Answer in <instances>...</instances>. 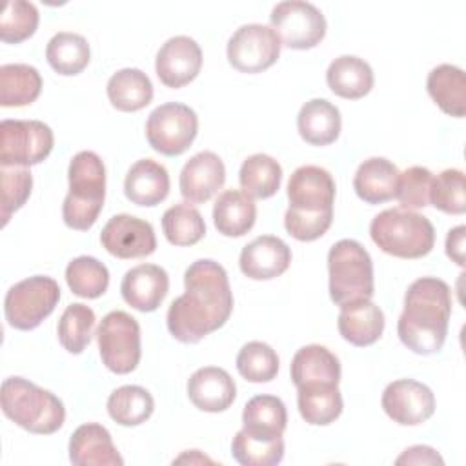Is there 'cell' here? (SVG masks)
Instances as JSON below:
<instances>
[{"label":"cell","instance_id":"6da1fadb","mask_svg":"<svg viewBox=\"0 0 466 466\" xmlns=\"http://www.w3.org/2000/svg\"><path fill=\"white\" fill-rule=\"evenodd\" d=\"M184 288L169 304L166 324L178 342L197 344L228 322L233 293L226 269L211 258H198L186 269Z\"/></svg>","mask_w":466,"mask_h":466},{"label":"cell","instance_id":"7a4b0ae2","mask_svg":"<svg viewBox=\"0 0 466 466\" xmlns=\"http://www.w3.org/2000/svg\"><path fill=\"white\" fill-rule=\"evenodd\" d=\"M451 317V289L437 277L413 280L404 295V309L397 320L400 342L417 355L441 351Z\"/></svg>","mask_w":466,"mask_h":466},{"label":"cell","instance_id":"3957f363","mask_svg":"<svg viewBox=\"0 0 466 466\" xmlns=\"http://www.w3.org/2000/svg\"><path fill=\"white\" fill-rule=\"evenodd\" d=\"M288 200L286 231L300 242L320 238L333 220L335 180L331 173L313 164L297 167L288 180Z\"/></svg>","mask_w":466,"mask_h":466},{"label":"cell","instance_id":"277c9868","mask_svg":"<svg viewBox=\"0 0 466 466\" xmlns=\"http://www.w3.org/2000/svg\"><path fill=\"white\" fill-rule=\"evenodd\" d=\"M0 404L4 415L29 433L51 435L66 420L62 400L24 377H7L2 382Z\"/></svg>","mask_w":466,"mask_h":466},{"label":"cell","instance_id":"5b68a950","mask_svg":"<svg viewBox=\"0 0 466 466\" xmlns=\"http://www.w3.org/2000/svg\"><path fill=\"white\" fill-rule=\"evenodd\" d=\"M69 193L62 204L64 224L87 231L96 222L106 198V167L95 151H78L67 167Z\"/></svg>","mask_w":466,"mask_h":466},{"label":"cell","instance_id":"8992f818","mask_svg":"<svg viewBox=\"0 0 466 466\" xmlns=\"http://www.w3.org/2000/svg\"><path fill=\"white\" fill-rule=\"evenodd\" d=\"M370 237L380 251L399 258L426 257L435 246V229L430 218L402 208H390L375 215Z\"/></svg>","mask_w":466,"mask_h":466},{"label":"cell","instance_id":"52a82bcc","mask_svg":"<svg viewBox=\"0 0 466 466\" xmlns=\"http://www.w3.org/2000/svg\"><path fill=\"white\" fill-rule=\"evenodd\" d=\"M328 275L329 297L337 306L373 297L375 282L371 257L368 249L353 238H342L329 248Z\"/></svg>","mask_w":466,"mask_h":466},{"label":"cell","instance_id":"ba28073f","mask_svg":"<svg viewBox=\"0 0 466 466\" xmlns=\"http://www.w3.org/2000/svg\"><path fill=\"white\" fill-rule=\"evenodd\" d=\"M60 300V286L46 275L27 277L9 288L4 299L5 320L11 328L31 331L47 319Z\"/></svg>","mask_w":466,"mask_h":466},{"label":"cell","instance_id":"9c48e42d","mask_svg":"<svg viewBox=\"0 0 466 466\" xmlns=\"http://www.w3.org/2000/svg\"><path fill=\"white\" fill-rule=\"evenodd\" d=\"M98 353L104 366L116 373L126 375L137 370L140 362V326L135 317L122 309L109 311L96 329Z\"/></svg>","mask_w":466,"mask_h":466},{"label":"cell","instance_id":"30bf717a","mask_svg":"<svg viewBox=\"0 0 466 466\" xmlns=\"http://www.w3.org/2000/svg\"><path fill=\"white\" fill-rule=\"evenodd\" d=\"M198 133L197 113L182 102L157 106L146 122L149 146L166 157H178L189 149Z\"/></svg>","mask_w":466,"mask_h":466},{"label":"cell","instance_id":"8fae6325","mask_svg":"<svg viewBox=\"0 0 466 466\" xmlns=\"http://www.w3.org/2000/svg\"><path fill=\"white\" fill-rule=\"evenodd\" d=\"M55 137L40 120L0 122V164L2 167H29L46 160L53 149Z\"/></svg>","mask_w":466,"mask_h":466},{"label":"cell","instance_id":"7c38bea8","mask_svg":"<svg viewBox=\"0 0 466 466\" xmlns=\"http://www.w3.org/2000/svg\"><path fill=\"white\" fill-rule=\"evenodd\" d=\"M271 29L277 33L280 46L289 49H311L326 35V18L311 2L284 0L269 15Z\"/></svg>","mask_w":466,"mask_h":466},{"label":"cell","instance_id":"4fadbf2b","mask_svg":"<svg viewBox=\"0 0 466 466\" xmlns=\"http://www.w3.org/2000/svg\"><path fill=\"white\" fill-rule=\"evenodd\" d=\"M277 33L264 24H244L228 40V62L240 73H262L280 55Z\"/></svg>","mask_w":466,"mask_h":466},{"label":"cell","instance_id":"5bb4252c","mask_svg":"<svg viewBox=\"0 0 466 466\" xmlns=\"http://www.w3.org/2000/svg\"><path fill=\"white\" fill-rule=\"evenodd\" d=\"M380 404L393 422L400 426H417L433 415L435 395L419 380L399 379L384 388Z\"/></svg>","mask_w":466,"mask_h":466},{"label":"cell","instance_id":"9a60e30c","mask_svg":"<svg viewBox=\"0 0 466 466\" xmlns=\"http://www.w3.org/2000/svg\"><path fill=\"white\" fill-rule=\"evenodd\" d=\"M104 249L116 258H140L157 249L153 226L135 215L120 213L111 217L100 233Z\"/></svg>","mask_w":466,"mask_h":466},{"label":"cell","instance_id":"2e32d148","mask_svg":"<svg viewBox=\"0 0 466 466\" xmlns=\"http://www.w3.org/2000/svg\"><path fill=\"white\" fill-rule=\"evenodd\" d=\"M202 67L200 46L186 35L167 38L155 58V71L160 82L171 89H178L197 78Z\"/></svg>","mask_w":466,"mask_h":466},{"label":"cell","instance_id":"e0dca14e","mask_svg":"<svg viewBox=\"0 0 466 466\" xmlns=\"http://www.w3.org/2000/svg\"><path fill=\"white\" fill-rule=\"evenodd\" d=\"M291 264L289 246L273 235H260L240 251V271L251 280H271L280 277Z\"/></svg>","mask_w":466,"mask_h":466},{"label":"cell","instance_id":"ac0fdd59","mask_svg":"<svg viewBox=\"0 0 466 466\" xmlns=\"http://www.w3.org/2000/svg\"><path fill=\"white\" fill-rule=\"evenodd\" d=\"M226 182V166L213 151L193 155L182 167L178 186L180 195L191 204L208 202Z\"/></svg>","mask_w":466,"mask_h":466},{"label":"cell","instance_id":"d6986e66","mask_svg":"<svg viewBox=\"0 0 466 466\" xmlns=\"http://www.w3.org/2000/svg\"><path fill=\"white\" fill-rule=\"evenodd\" d=\"M169 289V277L164 268L157 264H138L126 271L120 293L122 299L137 311H155L166 299Z\"/></svg>","mask_w":466,"mask_h":466},{"label":"cell","instance_id":"ffe728a7","mask_svg":"<svg viewBox=\"0 0 466 466\" xmlns=\"http://www.w3.org/2000/svg\"><path fill=\"white\" fill-rule=\"evenodd\" d=\"M187 397L200 411L218 413L233 404L237 386L224 368L204 366L187 379Z\"/></svg>","mask_w":466,"mask_h":466},{"label":"cell","instance_id":"44dd1931","mask_svg":"<svg viewBox=\"0 0 466 466\" xmlns=\"http://www.w3.org/2000/svg\"><path fill=\"white\" fill-rule=\"evenodd\" d=\"M69 461L75 466H122L111 433L98 422L78 426L69 439Z\"/></svg>","mask_w":466,"mask_h":466},{"label":"cell","instance_id":"7402d4cb","mask_svg":"<svg viewBox=\"0 0 466 466\" xmlns=\"http://www.w3.org/2000/svg\"><path fill=\"white\" fill-rule=\"evenodd\" d=\"M337 328L346 342L366 348L382 337L384 313L371 299H359L340 306Z\"/></svg>","mask_w":466,"mask_h":466},{"label":"cell","instance_id":"603a6c76","mask_svg":"<svg viewBox=\"0 0 466 466\" xmlns=\"http://www.w3.org/2000/svg\"><path fill=\"white\" fill-rule=\"evenodd\" d=\"M124 193L137 206L160 204L169 195L167 169L153 158L137 160L126 173Z\"/></svg>","mask_w":466,"mask_h":466},{"label":"cell","instance_id":"cb8c5ba5","mask_svg":"<svg viewBox=\"0 0 466 466\" xmlns=\"http://www.w3.org/2000/svg\"><path fill=\"white\" fill-rule=\"evenodd\" d=\"M399 175L400 171L391 160L384 157H371L357 167L353 189L366 204H384L395 198Z\"/></svg>","mask_w":466,"mask_h":466},{"label":"cell","instance_id":"d4e9b609","mask_svg":"<svg viewBox=\"0 0 466 466\" xmlns=\"http://www.w3.org/2000/svg\"><path fill=\"white\" fill-rule=\"evenodd\" d=\"M288 424L284 402L275 395L251 397L242 411V431L251 439L271 442L282 437Z\"/></svg>","mask_w":466,"mask_h":466},{"label":"cell","instance_id":"484cf974","mask_svg":"<svg viewBox=\"0 0 466 466\" xmlns=\"http://www.w3.org/2000/svg\"><path fill=\"white\" fill-rule=\"evenodd\" d=\"M297 404L300 417L311 426L335 422L344 408L339 384L335 382H306L297 386Z\"/></svg>","mask_w":466,"mask_h":466},{"label":"cell","instance_id":"4316f807","mask_svg":"<svg viewBox=\"0 0 466 466\" xmlns=\"http://www.w3.org/2000/svg\"><path fill=\"white\" fill-rule=\"evenodd\" d=\"M328 87L340 98L357 100L366 96L375 82L371 66L355 55H340L328 66Z\"/></svg>","mask_w":466,"mask_h":466},{"label":"cell","instance_id":"83f0119b","mask_svg":"<svg viewBox=\"0 0 466 466\" xmlns=\"http://www.w3.org/2000/svg\"><path fill=\"white\" fill-rule=\"evenodd\" d=\"M340 111L326 98L308 100L297 115L299 135L311 146L333 144L340 135Z\"/></svg>","mask_w":466,"mask_h":466},{"label":"cell","instance_id":"f1b7e54d","mask_svg":"<svg viewBox=\"0 0 466 466\" xmlns=\"http://www.w3.org/2000/svg\"><path fill=\"white\" fill-rule=\"evenodd\" d=\"M426 89L442 113L462 118L466 113V76L451 64H441L428 73Z\"/></svg>","mask_w":466,"mask_h":466},{"label":"cell","instance_id":"f546056e","mask_svg":"<svg viewBox=\"0 0 466 466\" xmlns=\"http://www.w3.org/2000/svg\"><path fill=\"white\" fill-rule=\"evenodd\" d=\"M257 220V206L249 195L226 189L213 206V224L224 237H244Z\"/></svg>","mask_w":466,"mask_h":466},{"label":"cell","instance_id":"4dcf8cb0","mask_svg":"<svg viewBox=\"0 0 466 466\" xmlns=\"http://www.w3.org/2000/svg\"><path fill=\"white\" fill-rule=\"evenodd\" d=\"M291 380L297 386L306 382H335L340 380V362L326 346L308 344L297 350L289 366Z\"/></svg>","mask_w":466,"mask_h":466},{"label":"cell","instance_id":"1f68e13d","mask_svg":"<svg viewBox=\"0 0 466 466\" xmlns=\"http://www.w3.org/2000/svg\"><path fill=\"white\" fill-rule=\"evenodd\" d=\"M106 91L111 106L124 113L140 111L153 100V84L149 76L137 67H124L113 73Z\"/></svg>","mask_w":466,"mask_h":466},{"label":"cell","instance_id":"d6a6232c","mask_svg":"<svg viewBox=\"0 0 466 466\" xmlns=\"http://www.w3.org/2000/svg\"><path fill=\"white\" fill-rule=\"evenodd\" d=\"M42 91V76L29 64H4L0 67V106L22 107L33 104Z\"/></svg>","mask_w":466,"mask_h":466},{"label":"cell","instance_id":"836d02e7","mask_svg":"<svg viewBox=\"0 0 466 466\" xmlns=\"http://www.w3.org/2000/svg\"><path fill=\"white\" fill-rule=\"evenodd\" d=\"M238 182L246 195L264 200L280 189L282 167L273 157L266 153H255L242 162Z\"/></svg>","mask_w":466,"mask_h":466},{"label":"cell","instance_id":"e575fe53","mask_svg":"<svg viewBox=\"0 0 466 466\" xmlns=\"http://www.w3.org/2000/svg\"><path fill=\"white\" fill-rule=\"evenodd\" d=\"M47 64L64 76L78 75L86 69L91 58V49L87 40L71 31H60L51 36L46 47Z\"/></svg>","mask_w":466,"mask_h":466},{"label":"cell","instance_id":"d590c367","mask_svg":"<svg viewBox=\"0 0 466 466\" xmlns=\"http://www.w3.org/2000/svg\"><path fill=\"white\" fill-rule=\"evenodd\" d=\"M153 410L151 393L137 384L120 386L107 399V413L120 426H138L153 415Z\"/></svg>","mask_w":466,"mask_h":466},{"label":"cell","instance_id":"8d00e7d4","mask_svg":"<svg viewBox=\"0 0 466 466\" xmlns=\"http://www.w3.org/2000/svg\"><path fill=\"white\" fill-rule=\"evenodd\" d=\"M162 231L173 246H195L206 235V222L197 208L182 202L164 211Z\"/></svg>","mask_w":466,"mask_h":466},{"label":"cell","instance_id":"74e56055","mask_svg":"<svg viewBox=\"0 0 466 466\" xmlns=\"http://www.w3.org/2000/svg\"><path fill=\"white\" fill-rule=\"evenodd\" d=\"M66 282L76 297L98 299L107 291L109 271L98 258L80 255L67 264Z\"/></svg>","mask_w":466,"mask_h":466},{"label":"cell","instance_id":"f35d334b","mask_svg":"<svg viewBox=\"0 0 466 466\" xmlns=\"http://www.w3.org/2000/svg\"><path fill=\"white\" fill-rule=\"evenodd\" d=\"M95 311L82 304V302H73L69 304L60 320H58V340L73 355L82 353L93 337V328H95Z\"/></svg>","mask_w":466,"mask_h":466},{"label":"cell","instance_id":"ab89813d","mask_svg":"<svg viewBox=\"0 0 466 466\" xmlns=\"http://www.w3.org/2000/svg\"><path fill=\"white\" fill-rule=\"evenodd\" d=\"M237 370L249 382H269L279 373V357L269 344L251 340L240 348Z\"/></svg>","mask_w":466,"mask_h":466},{"label":"cell","instance_id":"60d3db41","mask_svg":"<svg viewBox=\"0 0 466 466\" xmlns=\"http://www.w3.org/2000/svg\"><path fill=\"white\" fill-rule=\"evenodd\" d=\"M430 204L448 215H462L466 211V184L464 173L457 167L433 175L430 189Z\"/></svg>","mask_w":466,"mask_h":466},{"label":"cell","instance_id":"b9f144b4","mask_svg":"<svg viewBox=\"0 0 466 466\" xmlns=\"http://www.w3.org/2000/svg\"><path fill=\"white\" fill-rule=\"evenodd\" d=\"M38 9L33 2L9 0L0 16V38L5 44H18L35 35L38 27Z\"/></svg>","mask_w":466,"mask_h":466},{"label":"cell","instance_id":"7bdbcfd3","mask_svg":"<svg viewBox=\"0 0 466 466\" xmlns=\"http://www.w3.org/2000/svg\"><path fill=\"white\" fill-rule=\"evenodd\" d=\"M231 455L242 466H275L284 459V439L264 442L238 430L231 441Z\"/></svg>","mask_w":466,"mask_h":466},{"label":"cell","instance_id":"ee69618b","mask_svg":"<svg viewBox=\"0 0 466 466\" xmlns=\"http://www.w3.org/2000/svg\"><path fill=\"white\" fill-rule=\"evenodd\" d=\"M2 226H5L15 211H18L31 195L33 177L27 167H2Z\"/></svg>","mask_w":466,"mask_h":466},{"label":"cell","instance_id":"f6af8a7d","mask_svg":"<svg viewBox=\"0 0 466 466\" xmlns=\"http://www.w3.org/2000/svg\"><path fill=\"white\" fill-rule=\"evenodd\" d=\"M433 173L422 166H411L399 175V186L395 198L402 209H420L430 206V189Z\"/></svg>","mask_w":466,"mask_h":466},{"label":"cell","instance_id":"bcb514c9","mask_svg":"<svg viewBox=\"0 0 466 466\" xmlns=\"http://www.w3.org/2000/svg\"><path fill=\"white\" fill-rule=\"evenodd\" d=\"M395 464H444V459L430 446H410L397 459Z\"/></svg>","mask_w":466,"mask_h":466},{"label":"cell","instance_id":"7dc6e473","mask_svg":"<svg viewBox=\"0 0 466 466\" xmlns=\"http://www.w3.org/2000/svg\"><path fill=\"white\" fill-rule=\"evenodd\" d=\"M464 237L466 228L462 224L451 228L446 235V255L461 268L464 266Z\"/></svg>","mask_w":466,"mask_h":466}]
</instances>
